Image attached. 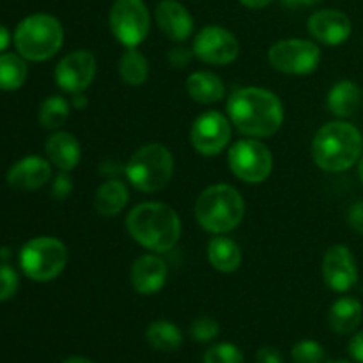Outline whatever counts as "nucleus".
<instances>
[{
  "mask_svg": "<svg viewBox=\"0 0 363 363\" xmlns=\"http://www.w3.org/2000/svg\"><path fill=\"white\" fill-rule=\"evenodd\" d=\"M227 117L247 137H272L284 123V105L268 89L243 87L227 99Z\"/></svg>",
  "mask_w": 363,
  "mask_h": 363,
  "instance_id": "obj_1",
  "label": "nucleus"
},
{
  "mask_svg": "<svg viewBox=\"0 0 363 363\" xmlns=\"http://www.w3.org/2000/svg\"><path fill=\"white\" fill-rule=\"evenodd\" d=\"M126 229L140 247L163 254L179 243L181 220L163 202H142L128 213Z\"/></svg>",
  "mask_w": 363,
  "mask_h": 363,
  "instance_id": "obj_2",
  "label": "nucleus"
},
{
  "mask_svg": "<svg viewBox=\"0 0 363 363\" xmlns=\"http://www.w3.org/2000/svg\"><path fill=\"white\" fill-rule=\"evenodd\" d=\"M362 155L363 138L360 130L344 121L325 124L312 140V158L325 172L350 170Z\"/></svg>",
  "mask_w": 363,
  "mask_h": 363,
  "instance_id": "obj_3",
  "label": "nucleus"
},
{
  "mask_svg": "<svg viewBox=\"0 0 363 363\" xmlns=\"http://www.w3.org/2000/svg\"><path fill=\"white\" fill-rule=\"evenodd\" d=\"M243 216V197L230 184H211L195 202V218L199 225L211 234L230 233L240 225Z\"/></svg>",
  "mask_w": 363,
  "mask_h": 363,
  "instance_id": "obj_4",
  "label": "nucleus"
},
{
  "mask_svg": "<svg viewBox=\"0 0 363 363\" xmlns=\"http://www.w3.org/2000/svg\"><path fill=\"white\" fill-rule=\"evenodd\" d=\"M13 39L23 59L41 62L52 59L62 48L64 28L52 14L35 13L18 23Z\"/></svg>",
  "mask_w": 363,
  "mask_h": 363,
  "instance_id": "obj_5",
  "label": "nucleus"
},
{
  "mask_svg": "<svg viewBox=\"0 0 363 363\" xmlns=\"http://www.w3.org/2000/svg\"><path fill=\"white\" fill-rule=\"evenodd\" d=\"M128 181L144 194L160 191L170 183L174 172L172 152L162 144H147L137 149L126 163Z\"/></svg>",
  "mask_w": 363,
  "mask_h": 363,
  "instance_id": "obj_6",
  "label": "nucleus"
},
{
  "mask_svg": "<svg viewBox=\"0 0 363 363\" xmlns=\"http://www.w3.org/2000/svg\"><path fill=\"white\" fill-rule=\"evenodd\" d=\"M67 257V248L62 241L52 236H39L21 247L20 266L21 272L34 282H50L64 272Z\"/></svg>",
  "mask_w": 363,
  "mask_h": 363,
  "instance_id": "obj_7",
  "label": "nucleus"
},
{
  "mask_svg": "<svg viewBox=\"0 0 363 363\" xmlns=\"http://www.w3.org/2000/svg\"><path fill=\"white\" fill-rule=\"evenodd\" d=\"M108 25L121 45L137 48L151 30V14L144 0H116L110 7Z\"/></svg>",
  "mask_w": 363,
  "mask_h": 363,
  "instance_id": "obj_8",
  "label": "nucleus"
},
{
  "mask_svg": "<svg viewBox=\"0 0 363 363\" xmlns=\"http://www.w3.org/2000/svg\"><path fill=\"white\" fill-rule=\"evenodd\" d=\"M227 160L234 176L250 184H259L268 179L273 169L272 151L255 138L234 142Z\"/></svg>",
  "mask_w": 363,
  "mask_h": 363,
  "instance_id": "obj_9",
  "label": "nucleus"
},
{
  "mask_svg": "<svg viewBox=\"0 0 363 363\" xmlns=\"http://www.w3.org/2000/svg\"><path fill=\"white\" fill-rule=\"evenodd\" d=\"M268 60L279 73L311 74L321 62V50L314 41L289 38L277 41L269 48Z\"/></svg>",
  "mask_w": 363,
  "mask_h": 363,
  "instance_id": "obj_10",
  "label": "nucleus"
},
{
  "mask_svg": "<svg viewBox=\"0 0 363 363\" xmlns=\"http://www.w3.org/2000/svg\"><path fill=\"white\" fill-rule=\"evenodd\" d=\"M230 121L216 110L201 113L194 121L190 131L191 145L202 156H216L227 147L230 140Z\"/></svg>",
  "mask_w": 363,
  "mask_h": 363,
  "instance_id": "obj_11",
  "label": "nucleus"
},
{
  "mask_svg": "<svg viewBox=\"0 0 363 363\" xmlns=\"http://www.w3.org/2000/svg\"><path fill=\"white\" fill-rule=\"evenodd\" d=\"M194 53L202 62L230 64L240 55V43L236 35L220 25H208L201 28L194 39Z\"/></svg>",
  "mask_w": 363,
  "mask_h": 363,
  "instance_id": "obj_12",
  "label": "nucleus"
},
{
  "mask_svg": "<svg viewBox=\"0 0 363 363\" xmlns=\"http://www.w3.org/2000/svg\"><path fill=\"white\" fill-rule=\"evenodd\" d=\"M53 77L64 92H84L96 77V57L89 50H74L60 59Z\"/></svg>",
  "mask_w": 363,
  "mask_h": 363,
  "instance_id": "obj_13",
  "label": "nucleus"
},
{
  "mask_svg": "<svg viewBox=\"0 0 363 363\" xmlns=\"http://www.w3.org/2000/svg\"><path fill=\"white\" fill-rule=\"evenodd\" d=\"M323 279L335 293H347L358 282V266L346 245H333L323 257Z\"/></svg>",
  "mask_w": 363,
  "mask_h": 363,
  "instance_id": "obj_14",
  "label": "nucleus"
},
{
  "mask_svg": "<svg viewBox=\"0 0 363 363\" xmlns=\"http://www.w3.org/2000/svg\"><path fill=\"white\" fill-rule=\"evenodd\" d=\"M307 28L314 39L328 46L342 45L350 39L353 25L351 20L339 9L315 11L307 21Z\"/></svg>",
  "mask_w": 363,
  "mask_h": 363,
  "instance_id": "obj_15",
  "label": "nucleus"
},
{
  "mask_svg": "<svg viewBox=\"0 0 363 363\" xmlns=\"http://www.w3.org/2000/svg\"><path fill=\"white\" fill-rule=\"evenodd\" d=\"M155 20L160 30L170 41H186L194 34V18H191L190 11L177 0H162L156 6Z\"/></svg>",
  "mask_w": 363,
  "mask_h": 363,
  "instance_id": "obj_16",
  "label": "nucleus"
},
{
  "mask_svg": "<svg viewBox=\"0 0 363 363\" xmlns=\"http://www.w3.org/2000/svg\"><path fill=\"white\" fill-rule=\"evenodd\" d=\"M167 269L165 261L155 254L140 255L131 266V286L138 294L151 296L163 289L167 282Z\"/></svg>",
  "mask_w": 363,
  "mask_h": 363,
  "instance_id": "obj_17",
  "label": "nucleus"
},
{
  "mask_svg": "<svg viewBox=\"0 0 363 363\" xmlns=\"http://www.w3.org/2000/svg\"><path fill=\"white\" fill-rule=\"evenodd\" d=\"M52 177V163L41 156H27L14 163L7 172V183L14 190L32 191L45 186Z\"/></svg>",
  "mask_w": 363,
  "mask_h": 363,
  "instance_id": "obj_18",
  "label": "nucleus"
},
{
  "mask_svg": "<svg viewBox=\"0 0 363 363\" xmlns=\"http://www.w3.org/2000/svg\"><path fill=\"white\" fill-rule=\"evenodd\" d=\"M45 151L50 163L62 172H71L82 160L80 142L67 131H55L53 135H50Z\"/></svg>",
  "mask_w": 363,
  "mask_h": 363,
  "instance_id": "obj_19",
  "label": "nucleus"
},
{
  "mask_svg": "<svg viewBox=\"0 0 363 363\" xmlns=\"http://www.w3.org/2000/svg\"><path fill=\"white\" fill-rule=\"evenodd\" d=\"M363 319V307L353 296H342L332 305L328 312V325L332 332L339 335H350L360 326Z\"/></svg>",
  "mask_w": 363,
  "mask_h": 363,
  "instance_id": "obj_20",
  "label": "nucleus"
},
{
  "mask_svg": "<svg viewBox=\"0 0 363 363\" xmlns=\"http://www.w3.org/2000/svg\"><path fill=\"white\" fill-rule=\"evenodd\" d=\"M186 91L194 101L211 105V103L222 101L225 96V85L222 78L216 77L211 71H195L188 77Z\"/></svg>",
  "mask_w": 363,
  "mask_h": 363,
  "instance_id": "obj_21",
  "label": "nucleus"
},
{
  "mask_svg": "<svg viewBox=\"0 0 363 363\" xmlns=\"http://www.w3.org/2000/svg\"><path fill=\"white\" fill-rule=\"evenodd\" d=\"M130 201V194L123 181L110 179L105 181L94 194V209L101 216H116L126 208Z\"/></svg>",
  "mask_w": 363,
  "mask_h": 363,
  "instance_id": "obj_22",
  "label": "nucleus"
},
{
  "mask_svg": "<svg viewBox=\"0 0 363 363\" xmlns=\"http://www.w3.org/2000/svg\"><path fill=\"white\" fill-rule=\"evenodd\" d=\"M208 261L218 272L233 273L241 266V250L230 238L215 234L208 243Z\"/></svg>",
  "mask_w": 363,
  "mask_h": 363,
  "instance_id": "obj_23",
  "label": "nucleus"
},
{
  "mask_svg": "<svg viewBox=\"0 0 363 363\" xmlns=\"http://www.w3.org/2000/svg\"><path fill=\"white\" fill-rule=\"evenodd\" d=\"M360 89L351 80H340L330 89L326 105L328 110L337 117H351L360 106Z\"/></svg>",
  "mask_w": 363,
  "mask_h": 363,
  "instance_id": "obj_24",
  "label": "nucleus"
},
{
  "mask_svg": "<svg viewBox=\"0 0 363 363\" xmlns=\"http://www.w3.org/2000/svg\"><path fill=\"white\" fill-rule=\"evenodd\" d=\"M145 339H147L149 346L162 353H170V351L179 350L183 344V333L177 328L174 323L160 319V321H152L145 330Z\"/></svg>",
  "mask_w": 363,
  "mask_h": 363,
  "instance_id": "obj_25",
  "label": "nucleus"
},
{
  "mask_svg": "<svg viewBox=\"0 0 363 363\" xmlns=\"http://www.w3.org/2000/svg\"><path fill=\"white\" fill-rule=\"evenodd\" d=\"M27 64L16 53H0V91H16L27 80Z\"/></svg>",
  "mask_w": 363,
  "mask_h": 363,
  "instance_id": "obj_26",
  "label": "nucleus"
},
{
  "mask_svg": "<svg viewBox=\"0 0 363 363\" xmlns=\"http://www.w3.org/2000/svg\"><path fill=\"white\" fill-rule=\"evenodd\" d=\"M119 74L124 84L138 85L145 84L149 77V62L137 48H126L119 60Z\"/></svg>",
  "mask_w": 363,
  "mask_h": 363,
  "instance_id": "obj_27",
  "label": "nucleus"
},
{
  "mask_svg": "<svg viewBox=\"0 0 363 363\" xmlns=\"http://www.w3.org/2000/svg\"><path fill=\"white\" fill-rule=\"evenodd\" d=\"M39 124L45 130H57L69 119V103L62 96H50L39 106Z\"/></svg>",
  "mask_w": 363,
  "mask_h": 363,
  "instance_id": "obj_28",
  "label": "nucleus"
},
{
  "mask_svg": "<svg viewBox=\"0 0 363 363\" xmlns=\"http://www.w3.org/2000/svg\"><path fill=\"white\" fill-rule=\"evenodd\" d=\"M291 357L296 363H325L326 351L318 340H300L291 350Z\"/></svg>",
  "mask_w": 363,
  "mask_h": 363,
  "instance_id": "obj_29",
  "label": "nucleus"
},
{
  "mask_svg": "<svg viewBox=\"0 0 363 363\" xmlns=\"http://www.w3.org/2000/svg\"><path fill=\"white\" fill-rule=\"evenodd\" d=\"M202 363H245L243 351L230 342H220L204 353Z\"/></svg>",
  "mask_w": 363,
  "mask_h": 363,
  "instance_id": "obj_30",
  "label": "nucleus"
},
{
  "mask_svg": "<svg viewBox=\"0 0 363 363\" xmlns=\"http://www.w3.org/2000/svg\"><path fill=\"white\" fill-rule=\"evenodd\" d=\"M220 325L211 318H199L191 323L190 337L195 342H211L218 337Z\"/></svg>",
  "mask_w": 363,
  "mask_h": 363,
  "instance_id": "obj_31",
  "label": "nucleus"
},
{
  "mask_svg": "<svg viewBox=\"0 0 363 363\" xmlns=\"http://www.w3.org/2000/svg\"><path fill=\"white\" fill-rule=\"evenodd\" d=\"M20 279H18L16 269L9 264H0V301H7L16 294Z\"/></svg>",
  "mask_w": 363,
  "mask_h": 363,
  "instance_id": "obj_32",
  "label": "nucleus"
},
{
  "mask_svg": "<svg viewBox=\"0 0 363 363\" xmlns=\"http://www.w3.org/2000/svg\"><path fill=\"white\" fill-rule=\"evenodd\" d=\"M194 50L190 48H184V46H176V48H172L169 52V55H167V60H169V64L172 67H176V69H181V67H186L188 64L191 62V57H194Z\"/></svg>",
  "mask_w": 363,
  "mask_h": 363,
  "instance_id": "obj_33",
  "label": "nucleus"
},
{
  "mask_svg": "<svg viewBox=\"0 0 363 363\" xmlns=\"http://www.w3.org/2000/svg\"><path fill=\"white\" fill-rule=\"evenodd\" d=\"M71 191H73V179H71L66 172L59 174V176L55 177V181L52 183L53 197L59 199V201H62V199L69 197Z\"/></svg>",
  "mask_w": 363,
  "mask_h": 363,
  "instance_id": "obj_34",
  "label": "nucleus"
},
{
  "mask_svg": "<svg viewBox=\"0 0 363 363\" xmlns=\"http://www.w3.org/2000/svg\"><path fill=\"white\" fill-rule=\"evenodd\" d=\"M347 223L354 233L363 234V201L354 202L347 211Z\"/></svg>",
  "mask_w": 363,
  "mask_h": 363,
  "instance_id": "obj_35",
  "label": "nucleus"
},
{
  "mask_svg": "<svg viewBox=\"0 0 363 363\" xmlns=\"http://www.w3.org/2000/svg\"><path fill=\"white\" fill-rule=\"evenodd\" d=\"M257 363H284L282 354L275 347L264 346L257 351V357H255Z\"/></svg>",
  "mask_w": 363,
  "mask_h": 363,
  "instance_id": "obj_36",
  "label": "nucleus"
},
{
  "mask_svg": "<svg viewBox=\"0 0 363 363\" xmlns=\"http://www.w3.org/2000/svg\"><path fill=\"white\" fill-rule=\"evenodd\" d=\"M350 354L354 362L363 363V330L354 333V337L350 342Z\"/></svg>",
  "mask_w": 363,
  "mask_h": 363,
  "instance_id": "obj_37",
  "label": "nucleus"
},
{
  "mask_svg": "<svg viewBox=\"0 0 363 363\" xmlns=\"http://www.w3.org/2000/svg\"><path fill=\"white\" fill-rule=\"evenodd\" d=\"M273 0H240L241 6L248 7V9H262V7L269 6Z\"/></svg>",
  "mask_w": 363,
  "mask_h": 363,
  "instance_id": "obj_38",
  "label": "nucleus"
},
{
  "mask_svg": "<svg viewBox=\"0 0 363 363\" xmlns=\"http://www.w3.org/2000/svg\"><path fill=\"white\" fill-rule=\"evenodd\" d=\"M71 105L77 110H84L87 106V98L84 96V92H74L73 99H71Z\"/></svg>",
  "mask_w": 363,
  "mask_h": 363,
  "instance_id": "obj_39",
  "label": "nucleus"
},
{
  "mask_svg": "<svg viewBox=\"0 0 363 363\" xmlns=\"http://www.w3.org/2000/svg\"><path fill=\"white\" fill-rule=\"evenodd\" d=\"M9 43H11L9 30H7L4 25H0V53H2L7 46H9Z\"/></svg>",
  "mask_w": 363,
  "mask_h": 363,
  "instance_id": "obj_40",
  "label": "nucleus"
},
{
  "mask_svg": "<svg viewBox=\"0 0 363 363\" xmlns=\"http://www.w3.org/2000/svg\"><path fill=\"white\" fill-rule=\"evenodd\" d=\"M287 7H300V6H315L321 0H282Z\"/></svg>",
  "mask_w": 363,
  "mask_h": 363,
  "instance_id": "obj_41",
  "label": "nucleus"
},
{
  "mask_svg": "<svg viewBox=\"0 0 363 363\" xmlns=\"http://www.w3.org/2000/svg\"><path fill=\"white\" fill-rule=\"evenodd\" d=\"M62 363H94V362H91L89 358H84V357H69Z\"/></svg>",
  "mask_w": 363,
  "mask_h": 363,
  "instance_id": "obj_42",
  "label": "nucleus"
},
{
  "mask_svg": "<svg viewBox=\"0 0 363 363\" xmlns=\"http://www.w3.org/2000/svg\"><path fill=\"white\" fill-rule=\"evenodd\" d=\"M358 176H360V181L363 183V155L362 158L358 160Z\"/></svg>",
  "mask_w": 363,
  "mask_h": 363,
  "instance_id": "obj_43",
  "label": "nucleus"
},
{
  "mask_svg": "<svg viewBox=\"0 0 363 363\" xmlns=\"http://www.w3.org/2000/svg\"><path fill=\"white\" fill-rule=\"evenodd\" d=\"M9 257V248H0V259Z\"/></svg>",
  "mask_w": 363,
  "mask_h": 363,
  "instance_id": "obj_44",
  "label": "nucleus"
},
{
  "mask_svg": "<svg viewBox=\"0 0 363 363\" xmlns=\"http://www.w3.org/2000/svg\"><path fill=\"white\" fill-rule=\"evenodd\" d=\"M328 363H351V362H346V360H332V362H328Z\"/></svg>",
  "mask_w": 363,
  "mask_h": 363,
  "instance_id": "obj_45",
  "label": "nucleus"
}]
</instances>
